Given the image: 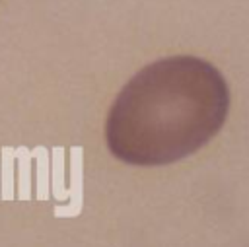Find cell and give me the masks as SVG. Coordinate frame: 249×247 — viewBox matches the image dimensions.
Returning a JSON list of instances; mask_svg holds the SVG:
<instances>
[{"label": "cell", "instance_id": "6da1fadb", "mask_svg": "<svg viewBox=\"0 0 249 247\" xmlns=\"http://www.w3.org/2000/svg\"><path fill=\"white\" fill-rule=\"evenodd\" d=\"M224 76L196 56L142 68L117 95L105 124L111 154L132 165H165L195 154L224 124Z\"/></svg>", "mask_w": 249, "mask_h": 247}]
</instances>
